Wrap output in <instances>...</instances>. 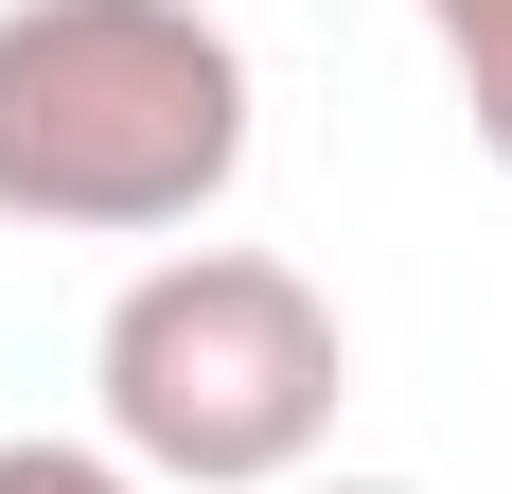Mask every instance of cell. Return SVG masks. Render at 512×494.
I'll use <instances>...</instances> for the list:
<instances>
[{
	"instance_id": "277c9868",
	"label": "cell",
	"mask_w": 512,
	"mask_h": 494,
	"mask_svg": "<svg viewBox=\"0 0 512 494\" xmlns=\"http://www.w3.org/2000/svg\"><path fill=\"white\" fill-rule=\"evenodd\" d=\"M0 494H159L124 442H0Z\"/></svg>"
},
{
	"instance_id": "7a4b0ae2",
	"label": "cell",
	"mask_w": 512,
	"mask_h": 494,
	"mask_svg": "<svg viewBox=\"0 0 512 494\" xmlns=\"http://www.w3.org/2000/svg\"><path fill=\"white\" fill-rule=\"evenodd\" d=\"M89 406L159 494H283L336 459L354 336L283 247H159L89 336Z\"/></svg>"
},
{
	"instance_id": "5b68a950",
	"label": "cell",
	"mask_w": 512,
	"mask_h": 494,
	"mask_svg": "<svg viewBox=\"0 0 512 494\" xmlns=\"http://www.w3.org/2000/svg\"><path fill=\"white\" fill-rule=\"evenodd\" d=\"M283 494H407V477H283Z\"/></svg>"
},
{
	"instance_id": "6da1fadb",
	"label": "cell",
	"mask_w": 512,
	"mask_h": 494,
	"mask_svg": "<svg viewBox=\"0 0 512 494\" xmlns=\"http://www.w3.org/2000/svg\"><path fill=\"white\" fill-rule=\"evenodd\" d=\"M248 177V53L212 0H0V230H195Z\"/></svg>"
},
{
	"instance_id": "3957f363",
	"label": "cell",
	"mask_w": 512,
	"mask_h": 494,
	"mask_svg": "<svg viewBox=\"0 0 512 494\" xmlns=\"http://www.w3.org/2000/svg\"><path fill=\"white\" fill-rule=\"evenodd\" d=\"M424 36H442V71H460V124L512 177V0H424Z\"/></svg>"
}]
</instances>
